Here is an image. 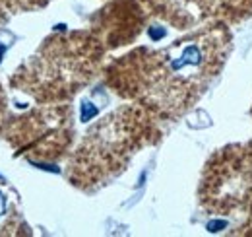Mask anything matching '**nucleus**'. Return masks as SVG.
Instances as JSON below:
<instances>
[{"label":"nucleus","instance_id":"3","mask_svg":"<svg viewBox=\"0 0 252 237\" xmlns=\"http://www.w3.org/2000/svg\"><path fill=\"white\" fill-rule=\"evenodd\" d=\"M252 198V150L229 152L225 159L208 169L202 187L204 206L216 212H231Z\"/></svg>","mask_w":252,"mask_h":237},{"label":"nucleus","instance_id":"1","mask_svg":"<svg viewBox=\"0 0 252 237\" xmlns=\"http://www.w3.org/2000/svg\"><path fill=\"white\" fill-rule=\"evenodd\" d=\"M227 49L225 31H204L169 49L130 57L134 68L123 74L130 93L159 111H185L216 76Z\"/></svg>","mask_w":252,"mask_h":237},{"label":"nucleus","instance_id":"4","mask_svg":"<svg viewBox=\"0 0 252 237\" xmlns=\"http://www.w3.org/2000/svg\"><path fill=\"white\" fill-rule=\"evenodd\" d=\"M6 208H8V202H6V195L0 191V220L6 216Z\"/></svg>","mask_w":252,"mask_h":237},{"label":"nucleus","instance_id":"2","mask_svg":"<svg viewBox=\"0 0 252 237\" xmlns=\"http://www.w3.org/2000/svg\"><path fill=\"white\" fill-rule=\"evenodd\" d=\"M144 120L140 111L125 107L97 124L74 158L76 181L88 185L123 169L148 132Z\"/></svg>","mask_w":252,"mask_h":237}]
</instances>
